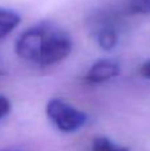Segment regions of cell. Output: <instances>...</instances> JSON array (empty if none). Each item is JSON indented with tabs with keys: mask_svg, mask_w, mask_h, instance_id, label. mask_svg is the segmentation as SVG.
I'll use <instances>...</instances> for the list:
<instances>
[{
	"mask_svg": "<svg viewBox=\"0 0 150 151\" xmlns=\"http://www.w3.org/2000/svg\"><path fill=\"white\" fill-rule=\"evenodd\" d=\"M72 39L52 23H40L19 36L15 50L20 58L39 66H50L65 60L72 52Z\"/></svg>",
	"mask_w": 150,
	"mask_h": 151,
	"instance_id": "1",
	"label": "cell"
},
{
	"mask_svg": "<svg viewBox=\"0 0 150 151\" xmlns=\"http://www.w3.org/2000/svg\"><path fill=\"white\" fill-rule=\"evenodd\" d=\"M50 122L63 133L77 131L87 123V114L60 98H52L45 107Z\"/></svg>",
	"mask_w": 150,
	"mask_h": 151,
	"instance_id": "2",
	"label": "cell"
},
{
	"mask_svg": "<svg viewBox=\"0 0 150 151\" xmlns=\"http://www.w3.org/2000/svg\"><path fill=\"white\" fill-rule=\"evenodd\" d=\"M93 33H94V39L97 41L98 47L101 49L106 50V52L113 50L117 47V44H118V31H117V27L108 17H101L100 20L94 21Z\"/></svg>",
	"mask_w": 150,
	"mask_h": 151,
	"instance_id": "3",
	"label": "cell"
},
{
	"mask_svg": "<svg viewBox=\"0 0 150 151\" xmlns=\"http://www.w3.org/2000/svg\"><path fill=\"white\" fill-rule=\"evenodd\" d=\"M120 72L121 66L117 61L112 58H101L90 66L84 78L88 83H102L117 77Z\"/></svg>",
	"mask_w": 150,
	"mask_h": 151,
	"instance_id": "4",
	"label": "cell"
},
{
	"mask_svg": "<svg viewBox=\"0 0 150 151\" xmlns=\"http://www.w3.org/2000/svg\"><path fill=\"white\" fill-rule=\"evenodd\" d=\"M20 20L19 13L7 8H0V39H4L15 28H17Z\"/></svg>",
	"mask_w": 150,
	"mask_h": 151,
	"instance_id": "5",
	"label": "cell"
},
{
	"mask_svg": "<svg viewBox=\"0 0 150 151\" xmlns=\"http://www.w3.org/2000/svg\"><path fill=\"white\" fill-rule=\"evenodd\" d=\"M92 151H129L126 147L120 146V145L112 142L110 139L105 138V137H100L93 141Z\"/></svg>",
	"mask_w": 150,
	"mask_h": 151,
	"instance_id": "6",
	"label": "cell"
},
{
	"mask_svg": "<svg viewBox=\"0 0 150 151\" xmlns=\"http://www.w3.org/2000/svg\"><path fill=\"white\" fill-rule=\"evenodd\" d=\"M129 7L133 13L149 15L150 13V0H129Z\"/></svg>",
	"mask_w": 150,
	"mask_h": 151,
	"instance_id": "7",
	"label": "cell"
},
{
	"mask_svg": "<svg viewBox=\"0 0 150 151\" xmlns=\"http://www.w3.org/2000/svg\"><path fill=\"white\" fill-rule=\"evenodd\" d=\"M11 111V102L7 97L0 94V121L4 117H7L8 113Z\"/></svg>",
	"mask_w": 150,
	"mask_h": 151,
	"instance_id": "8",
	"label": "cell"
},
{
	"mask_svg": "<svg viewBox=\"0 0 150 151\" xmlns=\"http://www.w3.org/2000/svg\"><path fill=\"white\" fill-rule=\"evenodd\" d=\"M140 74L142 76V77L149 78V80H150V60L145 61V63L141 65V68H140Z\"/></svg>",
	"mask_w": 150,
	"mask_h": 151,
	"instance_id": "9",
	"label": "cell"
},
{
	"mask_svg": "<svg viewBox=\"0 0 150 151\" xmlns=\"http://www.w3.org/2000/svg\"><path fill=\"white\" fill-rule=\"evenodd\" d=\"M1 151H21V150H1Z\"/></svg>",
	"mask_w": 150,
	"mask_h": 151,
	"instance_id": "10",
	"label": "cell"
}]
</instances>
